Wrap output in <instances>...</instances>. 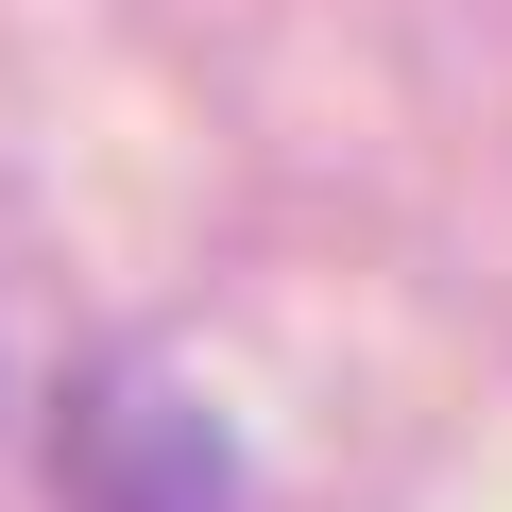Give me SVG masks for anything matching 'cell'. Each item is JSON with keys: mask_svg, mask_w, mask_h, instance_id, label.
Returning a JSON list of instances; mask_svg holds the SVG:
<instances>
[{"mask_svg": "<svg viewBox=\"0 0 512 512\" xmlns=\"http://www.w3.org/2000/svg\"><path fill=\"white\" fill-rule=\"evenodd\" d=\"M52 495L69 512H239V461H222V427L171 393V376H69V410H52Z\"/></svg>", "mask_w": 512, "mask_h": 512, "instance_id": "1", "label": "cell"}]
</instances>
